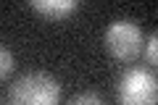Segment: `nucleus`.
<instances>
[{
    "label": "nucleus",
    "instance_id": "f03ea898",
    "mask_svg": "<svg viewBox=\"0 0 158 105\" xmlns=\"http://www.w3.org/2000/svg\"><path fill=\"white\" fill-rule=\"evenodd\" d=\"M118 105H158V79L148 68H127L116 87Z\"/></svg>",
    "mask_w": 158,
    "mask_h": 105
},
{
    "label": "nucleus",
    "instance_id": "7ed1b4c3",
    "mask_svg": "<svg viewBox=\"0 0 158 105\" xmlns=\"http://www.w3.org/2000/svg\"><path fill=\"white\" fill-rule=\"evenodd\" d=\"M103 42H106V50L111 53L116 61H135L145 50V39H142V32L132 18H116L106 26V34H103Z\"/></svg>",
    "mask_w": 158,
    "mask_h": 105
},
{
    "label": "nucleus",
    "instance_id": "20e7f679",
    "mask_svg": "<svg viewBox=\"0 0 158 105\" xmlns=\"http://www.w3.org/2000/svg\"><path fill=\"white\" fill-rule=\"evenodd\" d=\"M32 8L50 21H63L79 8L77 0H32Z\"/></svg>",
    "mask_w": 158,
    "mask_h": 105
},
{
    "label": "nucleus",
    "instance_id": "0eeeda50",
    "mask_svg": "<svg viewBox=\"0 0 158 105\" xmlns=\"http://www.w3.org/2000/svg\"><path fill=\"white\" fill-rule=\"evenodd\" d=\"M69 105H106V103H103L100 95H95V92H79L77 97H71Z\"/></svg>",
    "mask_w": 158,
    "mask_h": 105
},
{
    "label": "nucleus",
    "instance_id": "f257e3e1",
    "mask_svg": "<svg viewBox=\"0 0 158 105\" xmlns=\"http://www.w3.org/2000/svg\"><path fill=\"white\" fill-rule=\"evenodd\" d=\"M61 100V82L48 71L21 74L8 89L11 105H58Z\"/></svg>",
    "mask_w": 158,
    "mask_h": 105
},
{
    "label": "nucleus",
    "instance_id": "423d86ee",
    "mask_svg": "<svg viewBox=\"0 0 158 105\" xmlns=\"http://www.w3.org/2000/svg\"><path fill=\"white\" fill-rule=\"evenodd\" d=\"M145 58H148V63H153V66H158V32H153L150 37H148V42H145Z\"/></svg>",
    "mask_w": 158,
    "mask_h": 105
},
{
    "label": "nucleus",
    "instance_id": "39448f33",
    "mask_svg": "<svg viewBox=\"0 0 158 105\" xmlns=\"http://www.w3.org/2000/svg\"><path fill=\"white\" fill-rule=\"evenodd\" d=\"M13 66H16V58H13V53L8 47H0V76L8 79L13 71Z\"/></svg>",
    "mask_w": 158,
    "mask_h": 105
}]
</instances>
